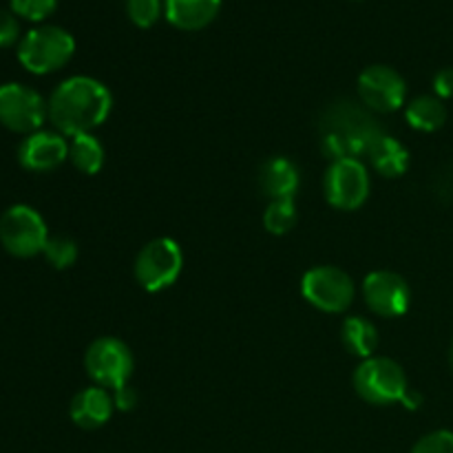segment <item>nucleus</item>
<instances>
[{
    "instance_id": "1",
    "label": "nucleus",
    "mask_w": 453,
    "mask_h": 453,
    "mask_svg": "<svg viewBox=\"0 0 453 453\" xmlns=\"http://www.w3.org/2000/svg\"><path fill=\"white\" fill-rule=\"evenodd\" d=\"M49 119L62 135H84L106 122L113 109L109 87L88 75H73L56 87L47 102Z\"/></svg>"
},
{
    "instance_id": "2",
    "label": "nucleus",
    "mask_w": 453,
    "mask_h": 453,
    "mask_svg": "<svg viewBox=\"0 0 453 453\" xmlns=\"http://www.w3.org/2000/svg\"><path fill=\"white\" fill-rule=\"evenodd\" d=\"M323 153L336 159H358L370 155L376 142L385 135L379 119L365 104L339 100L326 109L319 122Z\"/></svg>"
},
{
    "instance_id": "3",
    "label": "nucleus",
    "mask_w": 453,
    "mask_h": 453,
    "mask_svg": "<svg viewBox=\"0 0 453 453\" xmlns=\"http://www.w3.org/2000/svg\"><path fill=\"white\" fill-rule=\"evenodd\" d=\"M75 40L66 29L56 25H42L27 31L18 42V60L27 71L47 75L62 69L73 58Z\"/></svg>"
},
{
    "instance_id": "4",
    "label": "nucleus",
    "mask_w": 453,
    "mask_h": 453,
    "mask_svg": "<svg viewBox=\"0 0 453 453\" xmlns=\"http://www.w3.org/2000/svg\"><path fill=\"white\" fill-rule=\"evenodd\" d=\"M354 389L370 405H394L407 394L405 370L388 357H370L354 372Z\"/></svg>"
},
{
    "instance_id": "5",
    "label": "nucleus",
    "mask_w": 453,
    "mask_h": 453,
    "mask_svg": "<svg viewBox=\"0 0 453 453\" xmlns=\"http://www.w3.org/2000/svg\"><path fill=\"white\" fill-rule=\"evenodd\" d=\"M133 352L124 341L115 336H100L88 345L84 354V367L87 374L97 388L104 389H119L128 385V379L133 374Z\"/></svg>"
},
{
    "instance_id": "6",
    "label": "nucleus",
    "mask_w": 453,
    "mask_h": 453,
    "mask_svg": "<svg viewBox=\"0 0 453 453\" xmlns=\"http://www.w3.org/2000/svg\"><path fill=\"white\" fill-rule=\"evenodd\" d=\"M49 242L47 224L35 208L16 203L0 217V243L13 257H35Z\"/></svg>"
},
{
    "instance_id": "7",
    "label": "nucleus",
    "mask_w": 453,
    "mask_h": 453,
    "mask_svg": "<svg viewBox=\"0 0 453 453\" xmlns=\"http://www.w3.org/2000/svg\"><path fill=\"white\" fill-rule=\"evenodd\" d=\"M184 252L171 237H157L146 243L135 259V279L144 290L162 292L180 279Z\"/></svg>"
},
{
    "instance_id": "8",
    "label": "nucleus",
    "mask_w": 453,
    "mask_h": 453,
    "mask_svg": "<svg viewBox=\"0 0 453 453\" xmlns=\"http://www.w3.org/2000/svg\"><path fill=\"white\" fill-rule=\"evenodd\" d=\"M301 292L303 299L321 312L341 314L352 305L354 281L345 270L334 265H317L303 274Z\"/></svg>"
},
{
    "instance_id": "9",
    "label": "nucleus",
    "mask_w": 453,
    "mask_h": 453,
    "mask_svg": "<svg viewBox=\"0 0 453 453\" xmlns=\"http://www.w3.org/2000/svg\"><path fill=\"white\" fill-rule=\"evenodd\" d=\"M370 175L361 159H336L323 180V193L339 211H358L370 197Z\"/></svg>"
},
{
    "instance_id": "10",
    "label": "nucleus",
    "mask_w": 453,
    "mask_h": 453,
    "mask_svg": "<svg viewBox=\"0 0 453 453\" xmlns=\"http://www.w3.org/2000/svg\"><path fill=\"white\" fill-rule=\"evenodd\" d=\"M49 118V106L38 91L25 84L9 82L0 87V124L13 133L40 131Z\"/></svg>"
},
{
    "instance_id": "11",
    "label": "nucleus",
    "mask_w": 453,
    "mask_h": 453,
    "mask_svg": "<svg viewBox=\"0 0 453 453\" xmlns=\"http://www.w3.org/2000/svg\"><path fill=\"white\" fill-rule=\"evenodd\" d=\"M357 91L361 104H365L372 113H394L405 104L407 84L392 66L372 65L358 75Z\"/></svg>"
},
{
    "instance_id": "12",
    "label": "nucleus",
    "mask_w": 453,
    "mask_h": 453,
    "mask_svg": "<svg viewBox=\"0 0 453 453\" xmlns=\"http://www.w3.org/2000/svg\"><path fill=\"white\" fill-rule=\"evenodd\" d=\"M367 308L379 317L396 319L410 310L411 290L405 279L392 270H374L363 281Z\"/></svg>"
},
{
    "instance_id": "13",
    "label": "nucleus",
    "mask_w": 453,
    "mask_h": 453,
    "mask_svg": "<svg viewBox=\"0 0 453 453\" xmlns=\"http://www.w3.org/2000/svg\"><path fill=\"white\" fill-rule=\"evenodd\" d=\"M69 157V142L62 133L35 131L25 137L18 149V162L34 173H47L60 166Z\"/></svg>"
},
{
    "instance_id": "14",
    "label": "nucleus",
    "mask_w": 453,
    "mask_h": 453,
    "mask_svg": "<svg viewBox=\"0 0 453 453\" xmlns=\"http://www.w3.org/2000/svg\"><path fill=\"white\" fill-rule=\"evenodd\" d=\"M113 410V396L109 394V389L93 385V388H84L82 392L75 394L69 405V416L80 429L93 432L109 423Z\"/></svg>"
},
{
    "instance_id": "15",
    "label": "nucleus",
    "mask_w": 453,
    "mask_h": 453,
    "mask_svg": "<svg viewBox=\"0 0 453 453\" xmlns=\"http://www.w3.org/2000/svg\"><path fill=\"white\" fill-rule=\"evenodd\" d=\"M221 12V0H164V16L175 29H206Z\"/></svg>"
},
{
    "instance_id": "16",
    "label": "nucleus",
    "mask_w": 453,
    "mask_h": 453,
    "mask_svg": "<svg viewBox=\"0 0 453 453\" xmlns=\"http://www.w3.org/2000/svg\"><path fill=\"white\" fill-rule=\"evenodd\" d=\"M259 184L261 190L270 197V202H277V199H295L301 184L299 168L295 166L292 159L273 157L261 166Z\"/></svg>"
},
{
    "instance_id": "17",
    "label": "nucleus",
    "mask_w": 453,
    "mask_h": 453,
    "mask_svg": "<svg viewBox=\"0 0 453 453\" xmlns=\"http://www.w3.org/2000/svg\"><path fill=\"white\" fill-rule=\"evenodd\" d=\"M370 162L379 175L394 180V177L405 175L410 168V150L396 137L383 135L370 150Z\"/></svg>"
},
{
    "instance_id": "18",
    "label": "nucleus",
    "mask_w": 453,
    "mask_h": 453,
    "mask_svg": "<svg viewBox=\"0 0 453 453\" xmlns=\"http://www.w3.org/2000/svg\"><path fill=\"white\" fill-rule=\"evenodd\" d=\"M341 341L349 354L365 361V358L374 357L376 348H379V330L367 319L348 317L341 327Z\"/></svg>"
},
{
    "instance_id": "19",
    "label": "nucleus",
    "mask_w": 453,
    "mask_h": 453,
    "mask_svg": "<svg viewBox=\"0 0 453 453\" xmlns=\"http://www.w3.org/2000/svg\"><path fill=\"white\" fill-rule=\"evenodd\" d=\"M405 118L411 128L423 133H434L445 127L447 122V106L441 97L436 96H420L410 102L405 111Z\"/></svg>"
},
{
    "instance_id": "20",
    "label": "nucleus",
    "mask_w": 453,
    "mask_h": 453,
    "mask_svg": "<svg viewBox=\"0 0 453 453\" xmlns=\"http://www.w3.org/2000/svg\"><path fill=\"white\" fill-rule=\"evenodd\" d=\"M69 159L80 173L84 175H96L104 166V146L100 144L93 133L71 137L69 144Z\"/></svg>"
},
{
    "instance_id": "21",
    "label": "nucleus",
    "mask_w": 453,
    "mask_h": 453,
    "mask_svg": "<svg viewBox=\"0 0 453 453\" xmlns=\"http://www.w3.org/2000/svg\"><path fill=\"white\" fill-rule=\"evenodd\" d=\"M296 224V208L295 199H277L270 202L264 212V226L270 234H281L290 233Z\"/></svg>"
},
{
    "instance_id": "22",
    "label": "nucleus",
    "mask_w": 453,
    "mask_h": 453,
    "mask_svg": "<svg viewBox=\"0 0 453 453\" xmlns=\"http://www.w3.org/2000/svg\"><path fill=\"white\" fill-rule=\"evenodd\" d=\"M42 255L49 261V265H53L56 270H66L78 259V243L65 234H56V237H49Z\"/></svg>"
},
{
    "instance_id": "23",
    "label": "nucleus",
    "mask_w": 453,
    "mask_h": 453,
    "mask_svg": "<svg viewBox=\"0 0 453 453\" xmlns=\"http://www.w3.org/2000/svg\"><path fill=\"white\" fill-rule=\"evenodd\" d=\"M128 20L140 29H150L164 13V0H127Z\"/></svg>"
},
{
    "instance_id": "24",
    "label": "nucleus",
    "mask_w": 453,
    "mask_h": 453,
    "mask_svg": "<svg viewBox=\"0 0 453 453\" xmlns=\"http://www.w3.org/2000/svg\"><path fill=\"white\" fill-rule=\"evenodd\" d=\"M9 7L16 16L29 22H42L56 12L58 0H9Z\"/></svg>"
},
{
    "instance_id": "25",
    "label": "nucleus",
    "mask_w": 453,
    "mask_h": 453,
    "mask_svg": "<svg viewBox=\"0 0 453 453\" xmlns=\"http://www.w3.org/2000/svg\"><path fill=\"white\" fill-rule=\"evenodd\" d=\"M411 453H453V432L438 429V432L427 434L416 442Z\"/></svg>"
},
{
    "instance_id": "26",
    "label": "nucleus",
    "mask_w": 453,
    "mask_h": 453,
    "mask_svg": "<svg viewBox=\"0 0 453 453\" xmlns=\"http://www.w3.org/2000/svg\"><path fill=\"white\" fill-rule=\"evenodd\" d=\"M20 38V25L12 9L0 7V49L12 47Z\"/></svg>"
},
{
    "instance_id": "27",
    "label": "nucleus",
    "mask_w": 453,
    "mask_h": 453,
    "mask_svg": "<svg viewBox=\"0 0 453 453\" xmlns=\"http://www.w3.org/2000/svg\"><path fill=\"white\" fill-rule=\"evenodd\" d=\"M434 93L441 100L453 97V69H441L434 75Z\"/></svg>"
},
{
    "instance_id": "28",
    "label": "nucleus",
    "mask_w": 453,
    "mask_h": 453,
    "mask_svg": "<svg viewBox=\"0 0 453 453\" xmlns=\"http://www.w3.org/2000/svg\"><path fill=\"white\" fill-rule=\"evenodd\" d=\"M113 405H115V410H119V411L135 410L137 392L133 388H128V385L115 389V392H113Z\"/></svg>"
},
{
    "instance_id": "29",
    "label": "nucleus",
    "mask_w": 453,
    "mask_h": 453,
    "mask_svg": "<svg viewBox=\"0 0 453 453\" xmlns=\"http://www.w3.org/2000/svg\"><path fill=\"white\" fill-rule=\"evenodd\" d=\"M401 405L407 407V410H418V407L423 405V396H420L418 392H414V389H407V394L403 396Z\"/></svg>"
},
{
    "instance_id": "30",
    "label": "nucleus",
    "mask_w": 453,
    "mask_h": 453,
    "mask_svg": "<svg viewBox=\"0 0 453 453\" xmlns=\"http://www.w3.org/2000/svg\"><path fill=\"white\" fill-rule=\"evenodd\" d=\"M449 365H451V372H453V341H451V348H449Z\"/></svg>"
}]
</instances>
